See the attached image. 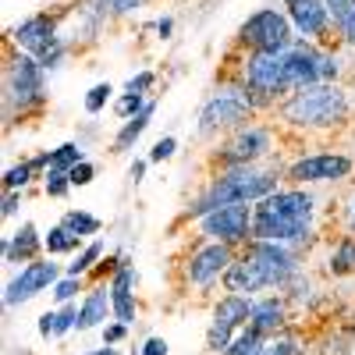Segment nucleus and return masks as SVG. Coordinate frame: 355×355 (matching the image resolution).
<instances>
[{
  "label": "nucleus",
  "mask_w": 355,
  "mask_h": 355,
  "mask_svg": "<svg viewBox=\"0 0 355 355\" xmlns=\"http://www.w3.org/2000/svg\"><path fill=\"white\" fill-rule=\"evenodd\" d=\"M199 231L206 242H224V245H249L252 242V206L249 202H234L210 210L199 217Z\"/></svg>",
  "instance_id": "nucleus-6"
},
{
  "label": "nucleus",
  "mask_w": 355,
  "mask_h": 355,
  "mask_svg": "<svg viewBox=\"0 0 355 355\" xmlns=\"http://www.w3.org/2000/svg\"><path fill=\"white\" fill-rule=\"evenodd\" d=\"M110 352V345H103V348H96V352H89V355H107Z\"/></svg>",
  "instance_id": "nucleus-44"
},
{
  "label": "nucleus",
  "mask_w": 355,
  "mask_h": 355,
  "mask_svg": "<svg viewBox=\"0 0 355 355\" xmlns=\"http://www.w3.org/2000/svg\"><path fill=\"white\" fill-rule=\"evenodd\" d=\"M110 96H114V85H110V82H96V85L85 93V114H100V110L110 103Z\"/></svg>",
  "instance_id": "nucleus-33"
},
{
  "label": "nucleus",
  "mask_w": 355,
  "mask_h": 355,
  "mask_svg": "<svg viewBox=\"0 0 355 355\" xmlns=\"http://www.w3.org/2000/svg\"><path fill=\"white\" fill-rule=\"evenodd\" d=\"M43 64L33 53H15V61L8 68V103H15L21 114L33 110L46 100V78H43Z\"/></svg>",
  "instance_id": "nucleus-7"
},
{
  "label": "nucleus",
  "mask_w": 355,
  "mask_h": 355,
  "mask_svg": "<svg viewBox=\"0 0 355 355\" xmlns=\"http://www.w3.org/2000/svg\"><path fill=\"white\" fill-rule=\"evenodd\" d=\"M18 202H21V192H8L4 196V217H15L18 214Z\"/></svg>",
  "instance_id": "nucleus-41"
},
{
  "label": "nucleus",
  "mask_w": 355,
  "mask_h": 355,
  "mask_svg": "<svg viewBox=\"0 0 355 355\" xmlns=\"http://www.w3.org/2000/svg\"><path fill=\"white\" fill-rule=\"evenodd\" d=\"M252 306H256V299H249V295L227 291L224 299L214 306V323H210V331H206V348H210L214 355H220L234 341V331H242L249 323Z\"/></svg>",
  "instance_id": "nucleus-9"
},
{
  "label": "nucleus",
  "mask_w": 355,
  "mask_h": 355,
  "mask_svg": "<svg viewBox=\"0 0 355 355\" xmlns=\"http://www.w3.org/2000/svg\"><path fill=\"white\" fill-rule=\"evenodd\" d=\"M231 263H234V245L206 242V245L192 249V256L185 259V281L196 288H210L214 281H224Z\"/></svg>",
  "instance_id": "nucleus-12"
},
{
  "label": "nucleus",
  "mask_w": 355,
  "mask_h": 355,
  "mask_svg": "<svg viewBox=\"0 0 355 355\" xmlns=\"http://www.w3.org/2000/svg\"><path fill=\"white\" fill-rule=\"evenodd\" d=\"M43 249V234L36 231L33 220H25L15 234H8L4 245H0V252H4V263H33Z\"/></svg>",
  "instance_id": "nucleus-18"
},
{
  "label": "nucleus",
  "mask_w": 355,
  "mask_h": 355,
  "mask_svg": "<svg viewBox=\"0 0 355 355\" xmlns=\"http://www.w3.org/2000/svg\"><path fill=\"white\" fill-rule=\"evenodd\" d=\"M331 11V25L341 33L348 46H355V0H323Z\"/></svg>",
  "instance_id": "nucleus-22"
},
{
  "label": "nucleus",
  "mask_w": 355,
  "mask_h": 355,
  "mask_svg": "<svg viewBox=\"0 0 355 355\" xmlns=\"http://www.w3.org/2000/svg\"><path fill=\"white\" fill-rule=\"evenodd\" d=\"M274 150V132L270 128H263V125H242V128H234L231 139L220 146V171L227 167H252L256 160H263L266 153Z\"/></svg>",
  "instance_id": "nucleus-10"
},
{
  "label": "nucleus",
  "mask_w": 355,
  "mask_h": 355,
  "mask_svg": "<svg viewBox=\"0 0 355 355\" xmlns=\"http://www.w3.org/2000/svg\"><path fill=\"white\" fill-rule=\"evenodd\" d=\"M355 171V160L345 153H309L291 160L284 178L291 185H323V182H345Z\"/></svg>",
  "instance_id": "nucleus-11"
},
{
  "label": "nucleus",
  "mask_w": 355,
  "mask_h": 355,
  "mask_svg": "<svg viewBox=\"0 0 355 355\" xmlns=\"http://www.w3.org/2000/svg\"><path fill=\"white\" fill-rule=\"evenodd\" d=\"M139 355H167V341L164 338H146L142 348H139Z\"/></svg>",
  "instance_id": "nucleus-40"
},
{
  "label": "nucleus",
  "mask_w": 355,
  "mask_h": 355,
  "mask_svg": "<svg viewBox=\"0 0 355 355\" xmlns=\"http://www.w3.org/2000/svg\"><path fill=\"white\" fill-rule=\"evenodd\" d=\"M252 107L234 93V89H224V93L210 96L199 110V135H220V132H234L242 125H252Z\"/></svg>",
  "instance_id": "nucleus-8"
},
{
  "label": "nucleus",
  "mask_w": 355,
  "mask_h": 355,
  "mask_svg": "<svg viewBox=\"0 0 355 355\" xmlns=\"http://www.w3.org/2000/svg\"><path fill=\"white\" fill-rule=\"evenodd\" d=\"M153 110H157V103H146V110L142 114H135V117H128V121L121 125V132L114 135V153H128L132 146L139 142V135L150 128V117H153Z\"/></svg>",
  "instance_id": "nucleus-21"
},
{
  "label": "nucleus",
  "mask_w": 355,
  "mask_h": 355,
  "mask_svg": "<svg viewBox=\"0 0 355 355\" xmlns=\"http://www.w3.org/2000/svg\"><path fill=\"white\" fill-rule=\"evenodd\" d=\"M171 28H174V21H171V18H160V21H157V33H160V40H167V36H171Z\"/></svg>",
  "instance_id": "nucleus-43"
},
{
  "label": "nucleus",
  "mask_w": 355,
  "mask_h": 355,
  "mask_svg": "<svg viewBox=\"0 0 355 355\" xmlns=\"http://www.w3.org/2000/svg\"><path fill=\"white\" fill-rule=\"evenodd\" d=\"M110 306H114V320L117 323H135V270L125 259L121 270L110 274Z\"/></svg>",
  "instance_id": "nucleus-16"
},
{
  "label": "nucleus",
  "mask_w": 355,
  "mask_h": 355,
  "mask_svg": "<svg viewBox=\"0 0 355 355\" xmlns=\"http://www.w3.org/2000/svg\"><path fill=\"white\" fill-rule=\"evenodd\" d=\"M103 259V242H89V245H82L78 249V256H75V263H68V270L64 274H71V277H82V274H89V270H96V263Z\"/></svg>",
  "instance_id": "nucleus-25"
},
{
  "label": "nucleus",
  "mask_w": 355,
  "mask_h": 355,
  "mask_svg": "<svg viewBox=\"0 0 355 355\" xmlns=\"http://www.w3.org/2000/svg\"><path fill=\"white\" fill-rule=\"evenodd\" d=\"M146 103H150L146 96H139V93H125L121 100H117V117H125V121H128V117H135V114L146 110Z\"/></svg>",
  "instance_id": "nucleus-35"
},
{
  "label": "nucleus",
  "mask_w": 355,
  "mask_h": 355,
  "mask_svg": "<svg viewBox=\"0 0 355 355\" xmlns=\"http://www.w3.org/2000/svg\"><path fill=\"white\" fill-rule=\"evenodd\" d=\"M239 43L249 46V53H284L299 43V36H295V25L284 11L263 8V11H256L242 21Z\"/></svg>",
  "instance_id": "nucleus-5"
},
{
  "label": "nucleus",
  "mask_w": 355,
  "mask_h": 355,
  "mask_svg": "<svg viewBox=\"0 0 355 355\" xmlns=\"http://www.w3.org/2000/svg\"><path fill=\"white\" fill-rule=\"evenodd\" d=\"M146 167H150V160H135V164H132V171H128V174H132V182H135V185L142 182V174H146Z\"/></svg>",
  "instance_id": "nucleus-42"
},
{
  "label": "nucleus",
  "mask_w": 355,
  "mask_h": 355,
  "mask_svg": "<svg viewBox=\"0 0 355 355\" xmlns=\"http://www.w3.org/2000/svg\"><path fill=\"white\" fill-rule=\"evenodd\" d=\"M327 270H331L334 277L355 274V234H345V239H338V245L331 249V259H327Z\"/></svg>",
  "instance_id": "nucleus-23"
},
{
  "label": "nucleus",
  "mask_w": 355,
  "mask_h": 355,
  "mask_svg": "<svg viewBox=\"0 0 355 355\" xmlns=\"http://www.w3.org/2000/svg\"><path fill=\"white\" fill-rule=\"evenodd\" d=\"M107 313H114V306H110V284H100V288H93L82 299V306H78V327L75 331L100 327V323L107 320Z\"/></svg>",
  "instance_id": "nucleus-19"
},
{
  "label": "nucleus",
  "mask_w": 355,
  "mask_h": 355,
  "mask_svg": "<svg viewBox=\"0 0 355 355\" xmlns=\"http://www.w3.org/2000/svg\"><path fill=\"white\" fill-rule=\"evenodd\" d=\"M316 196L306 189H277L252 202V239L302 245L313 234Z\"/></svg>",
  "instance_id": "nucleus-2"
},
{
  "label": "nucleus",
  "mask_w": 355,
  "mask_h": 355,
  "mask_svg": "<svg viewBox=\"0 0 355 355\" xmlns=\"http://www.w3.org/2000/svg\"><path fill=\"white\" fill-rule=\"evenodd\" d=\"M348 93L338 82H320L306 85L299 93H291L281 100L277 117L288 128H302V132H323V128H338L348 121Z\"/></svg>",
  "instance_id": "nucleus-3"
},
{
  "label": "nucleus",
  "mask_w": 355,
  "mask_h": 355,
  "mask_svg": "<svg viewBox=\"0 0 355 355\" xmlns=\"http://www.w3.org/2000/svg\"><path fill=\"white\" fill-rule=\"evenodd\" d=\"M78 291H82V277H71V274H64L61 281H57V284L50 288V295H53V299L61 302V306H64V302H71Z\"/></svg>",
  "instance_id": "nucleus-34"
},
{
  "label": "nucleus",
  "mask_w": 355,
  "mask_h": 355,
  "mask_svg": "<svg viewBox=\"0 0 355 355\" xmlns=\"http://www.w3.org/2000/svg\"><path fill=\"white\" fill-rule=\"evenodd\" d=\"M352 234H355V202H352Z\"/></svg>",
  "instance_id": "nucleus-45"
},
{
  "label": "nucleus",
  "mask_w": 355,
  "mask_h": 355,
  "mask_svg": "<svg viewBox=\"0 0 355 355\" xmlns=\"http://www.w3.org/2000/svg\"><path fill=\"white\" fill-rule=\"evenodd\" d=\"M33 164H28V160H21V164H15V167H8L4 171V189L8 192H21L28 182H33Z\"/></svg>",
  "instance_id": "nucleus-32"
},
{
  "label": "nucleus",
  "mask_w": 355,
  "mask_h": 355,
  "mask_svg": "<svg viewBox=\"0 0 355 355\" xmlns=\"http://www.w3.org/2000/svg\"><path fill=\"white\" fill-rule=\"evenodd\" d=\"M57 281H61L57 263H50V259H33V263H25L21 274L4 288V306L15 309V306H21V302H28V299H36L40 291L53 288Z\"/></svg>",
  "instance_id": "nucleus-13"
},
{
  "label": "nucleus",
  "mask_w": 355,
  "mask_h": 355,
  "mask_svg": "<svg viewBox=\"0 0 355 355\" xmlns=\"http://www.w3.org/2000/svg\"><path fill=\"white\" fill-rule=\"evenodd\" d=\"M284 323H288V302L281 295H266V299H259L252 306V316H249L245 327L259 331L263 338H274V334L284 331Z\"/></svg>",
  "instance_id": "nucleus-17"
},
{
  "label": "nucleus",
  "mask_w": 355,
  "mask_h": 355,
  "mask_svg": "<svg viewBox=\"0 0 355 355\" xmlns=\"http://www.w3.org/2000/svg\"><path fill=\"white\" fill-rule=\"evenodd\" d=\"M68 178H71V185H75V189H82V185H89V182L96 178V167L89 164V160H82V164H75V167L68 171Z\"/></svg>",
  "instance_id": "nucleus-37"
},
{
  "label": "nucleus",
  "mask_w": 355,
  "mask_h": 355,
  "mask_svg": "<svg viewBox=\"0 0 355 355\" xmlns=\"http://www.w3.org/2000/svg\"><path fill=\"white\" fill-rule=\"evenodd\" d=\"M302 348H299V338H291V334H274V338H266L263 345H259V352L256 355H299Z\"/></svg>",
  "instance_id": "nucleus-29"
},
{
  "label": "nucleus",
  "mask_w": 355,
  "mask_h": 355,
  "mask_svg": "<svg viewBox=\"0 0 355 355\" xmlns=\"http://www.w3.org/2000/svg\"><path fill=\"white\" fill-rule=\"evenodd\" d=\"M125 334H128V323H107L103 327V345H117Z\"/></svg>",
  "instance_id": "nucleus-39"
},
{
  "label": "nucleus",
  "mask_w": 355,
  "mask_h": 355,
  "mask_svg": "<svg viewBox=\"0 0 355 355\" xmlns=\"http://www.w3.org/2000/svg\"><path fill=\"white\" fill-rule=\"evenodd\" d=\"M174 150H178V142H174L171 135H164V139L153 146V150H150V157H146V160H150V164H164V160L174 157Z\"/></svg>",
  "instance_id": "nucleus-36"
},
{
  "label": "nucleus",
  "mask_w": 355,
  "mask_h": 355,
  "mask_svg": "<svg viewBox=\"0 0 355 355\" xmlns=\"http://www.w3.org/2000/svg\"><path fill=\"white\" fill-rule=\"evenodd\" d=\"M107 355H117V348H114V345H110V352H107Z\"/></svg>",
  "instance_id": "nucleus-46"
},
{
  "label": "nucleus",
  "mask_w": 355,
  "mask_h": 355,
  "mask_svg": "<svg viewBox=\"0 0 355 355\" xmlns=\"http://www.w3.org/2000/svg\"><path fill=\"white\" fill-rule=\"evenodd\" d=\"M61 224L71 231V234H78V239H93V234H100V217H93V214H85V210H68L64 217H61Z\"/></svg>",
  "instance_id": "nucleus-26"
},
{
  "label": "nucleus",
  "mask_w": 355,
  "mask_h": 355,
  "mask_svg": "<svg viewBox=\"0 0 355 355\" xmlns=\"http://www.w3.org/2000/svg\"><path fill=\"white\" fill-rule=\"evenodd\" d=\"M78 327V309L75 306H61V309H50V313H43L40 316V334L50 341V338H61V334H68V331H75Z\"/></svg>",
  "instance_id": "nucleus-20"
},
{
  "label": "nucleus",
  "mask_w": 355,
  "mask_h": 355,
  "mask_svg": "<svg viewBox=\"0 0 355 355\" xmlns=\"http://www.w3.org/2000/svg\"><path fill=\"white\" fill-rule=\"evenodd\" d=\"M288 8V18L295 25L299 40H309V43H323L331 33V11L323 0H284Z\"/></svg>",
  "instance_id": "nucleus-14"
},
{
  "label": "nucleus",
  "mask_w": 355,
  "mask_h": 355,
  "mask_svg": "<svg viewBox=\"0 0 355 355\" xmlns=\"http://www.w3.org/2000/svg\"><path fill=\"white\" fill-rule=\"evenodd\" d=\"M82 245V239L78 234H71L64 224H57V227H50L46 234H43V252L46 256H68V252H75Z\"/></svg>",
  "instance_id": "nucleus-24"
},
{
  "label": "nucleus",
  "mask_w": 355,
  "mask_h": 355,
  "mask_svg": "<svg viewBox=\"0 0 355 355\" xmlns=\"http://www.w3.org/2000/svg\"><path fill=\"white\" fill-rule=\"evenodd\" d=\"M277 192V174L270 171H256V167H227L220 171L210 185H206L196 202L185 210L189 220H199L210 210H220V206H234V202H259L263 196Z\"/></svg>",
  "instance_id": "nucleus-4"
},
{
  "label": "nucleus",
  "mask_w": 355,
  "mask_h": 355,
  "mask_svg": "<svg viewBox=\"0 0 355 355\" xmlns=\"http://www.w3.org/2000/svg\"><path fill=\"white\" fill-rule=\"evenodd\" d=\"M153 82H157V75H153V71H139L135 78H128L125 93H139V96H146V89H150Z\"/></svg>",
  "instance_id": "nucleus-38"
},
{
  "label": "nucleus",
  "mask_w": 355,
  "mask_h": 355,
  "mask_svg": "<svg viewBox=\"0 0 355 355\" xmlns=\"http://www.w3.org/2000/svg\"><path fill=\"white\" fill-rule=\"evenodd\" d=\"M11 40H15V46H18L21 53L40 57V53L57 40V25H53V18H50V15H33V18H25V21H18V25H15Z\"/></svg>",
  "instance_id": "nucleus-15"
},
{
  "label": "nucleus",
  "mask_w": 355,
  "mask_h": 355,
  "mask_svg": "<svg viewBox=\"0 0 355 355\" xmlns=\"http://www.w3.org/2000/svg\"><path fill=\"white\" fill-rule=\"evenodd\" d=\"M263 341H266V338H263L259 331H252V327H242V331H239V338H234V341H231V345H227L220 355H256Z\"/></svg>",
  "instance_id": "nucleus-27"
},
{
  "label": "nucleus",
  "mask_w": 355,
  "mask_h": 355,
  "mask_svg": "<svg viewBox=\"0 0 355 355\" xmlns=\"http://www.w3.org/2000/svg\"><path fill=\"white\" fill-rule=\"evenodd\" d=\"M82 160H85V153H82V146H75V142H64V146H57V150H50V167L53 171H71Z\"/></svg>",
  "instance_id": "nucleus-28"
},
{
  "label": "nucleus",
  "mask_w": 355,
  "mask_h": 355,
  "mask_svg": "<svg viewBox=\"0 0 355 355\" xmlns=\"http://www.w3.org/2000/svg\"><path fill=\"white\" fill-rule=\"evenodd\" d=\"M146 0H93V8H96V15H103V18H121V15H132L135 8H142Z\"/></svg>",
  "instance_id": "nucleus-31"
},
{
  "label": "nucleus",
  "mask_w": 355,
  "mask_h": 355,
  "mask_svg": "<svg viewBox=\"0 0 355 355\" xmlns=\"http://www.w3.org/2000/svg\"><path fill=\"white\" fill-rule=\"evenodd\" d=\"M302 274V259L295 252V245L284 242H259L252 239L242 256H234V263L224 274V288L234 295H252L263 288H288L295 277Z\"/></svg>",
  "instance_id": "nucleus-1"
},
{
  "label": "nucleus",
  "mask_w": 355,
  "mask_h": 355,
  "mask_svg": "<svg viewBox=\"0 0 355 355\" xmlns=\"http://www.w3.org/2000/svg\"><path fill=\"white\" fill-rule=\"evenodd\" d=\"M43 189H46L50 199H61V196H68L75 185H71L68 171H53V167H46V171H43Z\"/></svg>",
  "instance_id": "nucleus-30"
}]
</instances>
